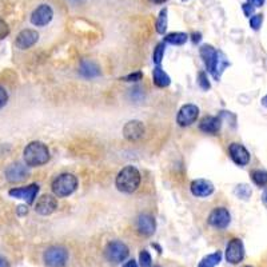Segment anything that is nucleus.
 Listing matches in <instances>:
<instances>
[{
    "label": "nucleus",
    "mask_w": 267,
    "mask_h": 267,
    "mask_svg": "<svg viewBox=\"0 0 267 267\" xmlns=\"http://www.w3.org/2000/svg\"><path fill=\"white\" fill-rule=\"evenodd\" d=\"M235 194L242 199H249L250 195H251V188L247 184H239L235 188Z\"/></svg>",
    "instance_id": "27"
},
{
    "label": "nucleus",
    "mask_w": 267,
    "mask_h": 267,
    "mask_svg": "<svg viewBox=\"0 0 267 267\" xmlns=\"http://www.w3.org/2000/svg\"><path fill=\"white\" fill-rule=\"evenodd\" d=\"M53 193L57 198L70 197L71 194H74L78 188V179L74 174H60L56 176L53 182Z\"/></svg>",
    "instance_id": "4"
},
{
    "label": "nucleus",
    "mask_w": 267,
    "mask_h": 267,
    "mask_svg": "<svg viewBox=\"0 0 267 267\" xmlns=\"http://www.w3.org/2000/svg\"><path fill=\"white\" fill-rule=\"evenodd\" d=\"M43 259L49 267H64L68 259V253L61 246H53L44 253Z\"/></svg>",
    "instance_id": "5"
},
{
    "label": "nucleus",
    "mask_w": 267,
    "mask_h": 267,
    "mask_svg": "<svg viewBox=\"0 0 267 267\" xmlns=\"http://www.w3.org/2000/svg\"><path fill=\"white\" fill-rule=\"evenodd\" d=\"M231 216L224 207H218L211 211L209 215V223L215 228H226L230 224Z\"/></svg>",
    "instance_id": "12"
},
{
    "label": "nucleus",
    "mask_w": 267,
    "mask_h": 267,
    "mask_svg": "<svg viewBox=\"0 0 267 267\" xmlns=\"http://www.w3.org/2000/svg\"><path fill=\"white\" fill-rule=\"evenodd\" d=\"M142 78H143L142 72H135V74L124 76V78H122V80H124V82H138V80H142Z\"/></svg>",
    "instance_id": "32"
},
{
    "label": "nucleus",
    "mask_w": 267,
    "mask_h": 267,
    "mask_svg": "<svg viewBox=\"0 0 267 267\" xmlns=\"http://www.w3.org/2000/svg\"><path fill=\"white\" fill-rule=\"evenodd\" d=\"M123 135L130 142H136L145 135V126L139 120H130L123 127Z\"/></svg>",
    "instance_id": "13"
},
{
    "label": "nucleus",
    "mask_w": 267,
    "mask_h": 267,
    "mask_svg": "<svg viewBox=\"0 0 267 267\" xmlns=\"http://www.w3.org/2000/svg\"><path fill=\"white\" fill-rule=\"evenodd\" d=\"M28 213V209L26 206H19L18 207V214L19 215H26Z\"/></svg>",
    "instance_id": "37"
},
{
    "label": "nucleus",
    "mask_w": 267,
    "mask_h": 267,
    "mask_svg": "<svg viewBox=\"0 0 267 267\" xmlns=\"http://www.w3.org/2000/svg\"><path fill=\"white\" fill-rule=\"evenodd\" d=\"M136 226H138V231L145 235V237H150L155 232V228H157V223H155V219L154 216H151L150 214H142L138 218V222H136Z\"/></svg>",
    "instance_id": "17"
},
{
    "label": "nucleus",
    "mask_w": 267,
    "mask_h": 267,
    "mask_svg": "<svg viewBox=\"0 0 267 267\" xmlns=\"http://www.w3.org/2000/svg\"><path fill=\"white\" fill-rule=\"evenodd\" d=\"M23 157L28 167L43 166L50 160L49 147L42 142H31L24 149Z\"/></svg>",
    "instance_id": "2"
},
{
    "label": "nucleus",
    "mask_w": 267,
    "mask_h": 267,
    "mask_svg": "<svg viewBox=\"0 0 267 267\" xmlns=\"http://www.w3.org/2000/svg\"><path fill=\"white\" fill-rule=\"evenodd\" d=\"M153 267H160V266H153Z\"/></svg>",
    "instance_id": "43"
},
{
    "label": "nucleus",
    "mask_w": 267,
    "mask_h": 267,
    "mask_svg": "<svg viewBox=\"0 0 267 267\" xmlns=\"http://www.w3.org/2000/svg\"><path fill=\"white\" fill-rule=\"evenodd\" d=\"M187 34H184V32H172V34H168V35L164 38V42H166V43L174 44V46H182V44L187 42Z\"/></svg>",
    "instance_id": "22"
},
{
    "label": "nucleus",
    "mask_w": 267,
    "mask_h": 267,
    "mask_svg": "<svg viewBox=\"0 0 267 267\" xmlns=\"http://www.w3.org/2000/svg\"><path fill=\"white\" fill-rule=\"evenodd\" d=\"M9 34V27L8 24L3 20V19L0 18V40L5 39Z\"/></svg>",
    "instance_id": "31"
},
{
    "label": "nucleus",
    "mask_w": 267,
    "mask_h": 267,
    "mask_svg": "<svg viewBox=\"0 0 267 267\" xmlns=\"http://www.w3.org/2000/svg\"><path fill=\"white\" fill-rule=\"evenodd\" d=\"M228 153L234 163H237L238 166H246L250 162V153L246 150L245 146L239 143H231L228 147Z\"/></svg>",
    "instance_id": "15"
},
{
    "label": "nucleus",
    "mask_w": 267,
    "mask_h": 267,
    "mask_svg": "<svg viewBox=\"0 0 267 267\" xmlns=\"http://www.w3.org/2000/svg\"><path fill=\"white\" fill-rule=\"evenodd\" d=\"M106 258L112 263H120L128 257V247L123 242H109L105 251Z\"/></svg>",
    "instance_id": "6"
},
{
    "label": "nucleus",
    "mask_w": 267,
    "mask_h": 267,
    "mask_svg": "<svg viewBox=\"0 0 267 267\" xmlns=\"http://www.w3.org/2000/svg\"><path fill=\"white\" fill-rule=\"evenodd\" d=\"M198 84H199V87H201L202 90H205V91L210 90L211 86L209 79H207L206 72H199V74H198Z\"/></svg>",
    "instance_id": "28"
},
{
    "label": "nucleus",
    "mask_w": 267,
    "mask_h": 267,
    "mask_svg": "<svg viewBox=\"0 0 267 267\" xmlns=\"http://www.w3.org/2000/svg\"><path fill=\"white\" fill-rule=\"evenodd\" d=\"M164 49H166V46H164V43H159L158 46H157V49H155V51H154L153 59H154V63H155L157 66H159V64L162 63L163 55H164Z\"/></svg>",
    "instance_id": "26"
},
{
    "label": "nucleus",
    "mask_w": 267,
    "mask_h": 267,
    "mask_svg": "<svg viewBox=\"0 0 267 267\" xmlns=\"http://www.w3.org/2000/svg\"><path fill=\"white\" fill-rule=\"evenodd\" d=\"M153 78H154V83H155V86L159 88L168 87L171 83L170 76H168V75H167L159 66H157L155 68H154Z\"/></svg>",
    "instance_id": "21"
},
{
    "label": "nucleus",
    "mask_w": 267,
    "mask_h": 267,
    "mask_svg": "<svg viewBox=\"0 0 267 267\" xmlns=\"http://www.w3.org/2000/svg\"><path fill=\"white\" fill-rule=\"evenodd\" d=\"M39 193V186L38 184H30L27 187H19L9 190V195L16 199H24L28 205H32L35 201L36 195Z\"/></svg>",
    "instance_id": "11"
},
{
    "label": "nucleus",
    "mask_w": 267,
    "mask_h": 267,
    "mask_svg": "<svg viewBox=\"0 0 267 267\" xmlns=\"http://www.w3.org/2000/svg\"><path fill=\"white\" fill-rule=\"evenodd\" d=\"M220 259H222V254H220L219 251H216L214 254L207 255V257L202 259L198 267H215L220 262Z\"/></svg>",
    "instance_id": "23"
},
{
    "label": "nucleus",
    "mask_w": 267,
    "mask_h": 267,
    "mask_svg": "<svg viewBox=\"0 0 267 267\" xmlns=\"http://www.w3.org/2000/svg\"><path fill=\"white\" fill-rule=\"evenodd\" d=\"M7 101H8V94H7V91H5L4 88L0 86V108L4 107Z\"/></svg>",
    "instance_id": "33"
},
{
    "label": "nucleus",
    "mask_w": 267,
    "mask_h": 267,
    "mask_svg": "<svg viewBox=\"0 0 267 267\" xmlns=\"http://www.w3.org/2000/svg\"><path fill=\"white\" fill-rule=\"evenodd\" d=\"M251 179L258 186H267V172L262 170H254L251 172Z\"/></svg>",
    "instance_id": "24"
},
{
    "label": "nucleus",
    "mask_w": 267,
    "mask_h": 267,
    "mask_svg": "<svg viewBox=\"0 0 267 267\" xmlns=\"http://www.w3.org/2000/svg\"><path fill=\"white\" fill-rule=\"evenodd\" d=\"M183 1H187V0H183Z\"/></svg>",
    "instance_id": "44"
},
{
    "label": "nucleus",
    "mask_w": 267,
    "mask_h": 267,
    "mask_svg": "<svg viewBox=\"0 0 267 267\" xmlns=\"http://www.w3.org/2000/svg\"><path fill=\"white\" fill-rule=\"evenodd\" d=\"M167 30V9H162L159 13L158 20H157V31L158 34H164Z\"/></svg>",
    "instance_id": "25"
},
{
    "label": "nucleus",
    "mask_w": 267,
    "mask_h": 267,
    "mask_svg": "<svg viewBox=\"0 0 267 267\" xmlns=\"http://www.w3.org/2000/svg\"><path fill=\"white\" fill-rule=\"evenodd\" d=\"M53 11L49 4H42L31 15V23L36 27H43L53 20Z\"/></svg>",
    "instance_id": "10"
},
{
    "label": "nucleus",
    "mask_w": 267,
    "mask_h": 267,
    "mask_svg": "<svg viewBox=\"0 0 267 267\" xmlns=\"http://www.w3.org/2000/svg\"><path fill=\"white\" fill-rule=\"evenodd\" d=\"M151 3H155V4H162V3H164L166 0H150Z\"/></svg>",
    "instance_id": "41"
},
{
    "label": "nucleus",
    "mask_w": 267,
    "mask_h": 267,
    "mask_svg": "<svg viewBox=\"0 0 267 267\" xmlns=\"http://www.w3.org/2000/svg\"><path fill=\"white\" fill-rule=\"evenodd\" d=\"M140 174L134 166H126L116 176V187L119 191L131 194L139 187Z\"/></svg>",
    "instance_id": "3"
},
{
    "label": "nucleus",
    "mask_w": 267,
    "mask_h": 267,
    "mask_svg": "<svg viewBox=\"0 0 267 267\" xmlns=\"http://www.w3.org/2000/svg\"><path fill=\"white\" fill-rule=\"evenodd\" d=\"M263 16L262 15H254L253 18L250 19V26L253 30H259L261 28V24H262Z\"/></svg>",
    "instance_id": "30"
},
{
    "label": "nucleus",
    "mask_w": 267,
    "mask_h": 267,
    "mask_svg": "<svg viewBox=\"0 0 267 267\" xmlns=\"http://www.w3.org/2000/svg\"><path fill=\"white\" fill-rule=\"evenodd\" d=\"M191 193L195 197L205 198L209 197L214 193V184L210 180L206 179H197L191 183Z\"/></svg>",
    "instance_id": "18"
},
{
    "label": "nucleus",
    "mask_w": 267,
    "mask_h": 267,
    "mask_svg": "<svg viewBox=\"0 0 267 267\" xmlns=\"http://www.w3.org/2000/svg\"><path fill=\"white\" fill-rule=\"evenodd\" d=\"M262 105L265 106V107H267V95L262 99Z\"/></svg>",
    "instance_id": "42"
},
{
    "label": "nucleus",
    "mask_w": 267,
    "mask_h": 267,
    "mask_svg": "<svg viewBox=\"0 0 267 267\" xmlns=\"http://www.w3.org/2000/svg\"><path fill=\"white\" fill-rule=\"evenodd\" d=\"M220 126H222L220 118H216V116H206V118L202 119L201 124H199V130L205 132V134L214 135V134H216V132L220 130Z\"/></svg>",
    "instance_id": "19"
},
{
    "label": "nucleus",
    "mask_w": 267,
    "mask_h": 267,
    "mask_svg": "<svg viewBox=\"0 0 267 267\" xmlns=\"http://www.w3.org/2000/svg\"><path fill=\"white\" fill-rule=\"evenodd\" d=\"M199 116V108L195 105H184L178 112L176 116V122L182 127H187L191 126Z\"/></svg>",
    "instance_id": "9"
},
{
    "label": "nucleus",
    "mask_w": 267,
    "mask_h": 267,
    "mask_svg": "<svg viewBox=\"0 0 267 267\" xmlns=\"http://www.w3.org/2000/svg\"><path fill=\"white\" fill-rule=\"evenodd\" d=\"M30 176V170L27 164H23L20 162L12 163L11 166L7 167L5 170V178L11 183H19L26 180Z\"/></svg>",
    "instance_id": "7"
},
{
    "label": "nucleus",
    "mask_w": 267,
    "mask_h": 267,
    "mask_svg": "<svg viewBox=\"0 0 267 267\" xmlns=\"http://www.w3.org/2000/svg\"><path fill=\"white\" fill-rule=\"evenodd\" d=\"M249 3L253 5V7H262L265 0H249Z\"/></svg>",
    "instance_id": "35"
},
{
    "label": "nucleus",
    "mask_w": 267,
    "mask_h": 267,
    "mask_svg": "<svg viewBox=\"0 0 267 267\" xmlns=\"http://www.w3.org/2000/svg\"><path fill=\"white\" fill-rule=\"evenodd\" d=\"M0 267H9L8 259L4 258V257H1V255H0Z\"/></svg>",
    "instance_id": "36"
},
{
    "label": "nucleus",
    "mask_w": 267,
    "mask_h": 267,
    "mask_svg": "<svg viewBox=\"0 0 267 267\" xmlns=\"http://www.w3.org/2000/svg\"><path fill=\"white\" fill-rule=\"evenodd\" d=\"M201 57L206 64V68L211 75L214 76L215 79H219L220 75L224 71V68L228 66V60L226 55L222 51L215 50L210 44H205L202 46L199 50Z\"/></svg>",
    "instance_id": "1"
},
{
    "label": "nucleus",
    "mask_w": 267,
    "mask_h": 267,
    "mask_svg": "<svg viewBox=\"0 0 267 267\" xmlns=\"http://www.w3.org/2000/svg\"><path fill=\"white\" fill-rule=\"evenodd\" d=\"M243 258H245V246L241 239L234 238L228 242L227 249H226V259L231 265H237V263L242 262Z\"/></svg>",
    "instance_id": "8"
},
{
    "label": "nucleus",
    "mask_w": 267,
    "mask_h": 267,
    "mask_svg": "<svg viewBox=\"0 0 267 267\" xmlns=\"http://www.w3.org/2000/svg\"><path fill=\"white\" fill-rule=\"evenodd\" d=\"M80 75H83L84 78H95L98 75L101 74L99 71V67L91 60H83L80 63L79 67Z\"/></svg>",
    "instance_id": "20"
},
{
    "label": "nucleus",
    "mask_w": 267,
    "mask_h": 267,
    "mask_svg": "<svg viewBox=\"0 0 267 267\" xmlns=\"http://www.w3.org/2000/svg\"><path fill=\"white\" fill-rule=\"evenodd\" d=\"M39 39V34L35 30H23L20 31L15 40V46L20 50H27L32 47Z\"/></svg>",
    "instance_id": "14"
},
{
    "label": "nucleus",
    "mask_w": 267,
    "mask_h": 267,
    "mask_svg": "<svg viewBox=\"0 0 267 267\" xmlns=\"http://www.w3.org/2000/svg\"><path fill=\"white\" fill-rule=\"evenodd\" d=\"M243 11H245L246 16H250L251 13H253V11H254V8H253V5L250 4H243Z\"/></svg>",
    "instance_id": "34"
},
{
    "label": "nucleus",
    "mask_w": 267,
    "mask_h": 267,
    "mask_svg": "<svg viewBox=\"0 0 267 267\" xmlns=\"http://www.w3.org/2000/svg\"><path fill=\"white\" fill-rule=\"evenodd\" d=\"M246 267H250V266H246Z\"/></svg>",
    "instance_id": "45"
},
{
    "label": "nucleus",
    "mask_w": 267,
    "mask_h": 267,
    "mask_svg": "<svg viewBox=\"0 0 267 267\" xmlns=\"http://www.w3.org/2000/svg\"><path fill=\"white\" fill-rule=\"evenodd\" d=\"M262 202L267 206V188L263 191V194H262Z\"/></svg>",
    "instance_id": "40"
},
{
    "label": "nucleus",
    "mask_w": 267,
    "mask_h": 267,
    "mask_svg": "<svg viewBox=\"0 0 267 267\" xmlns=\"http://www.w3.org/2000/svg\"><path fill=\"white\" fill-rule=\"evenodd\" d=\"M139 263L142 267H150L151 266V255L147 250H143L139 254Z\"/></svg>",
    "instance_id": "29"
},
{
    "label": "nucleus",
    "mask_w": 267,
    "mask_h": 267,
    "mask_svg": "<svg viewBox=\"0 0 267 267\" xmlns=\"http://www.w3.org/2000/svg\"><path fill=\"white\" fill-rule=\"evenodd\" d=\"M123 267H139V266L136 265V262L134 259H131V261H128L127 263H124V266Z\"/></svg>",
    "instance_id": "38"
},
{
    "label": "nucleus",
    "mask_w": 267,
    "mask_h": 267,
    "mask_svg": "<svg viewBox=\"0 0 267 267\" xmlns=\"http://www.w3.org/2000/svg\"><path fill=\"white\" fill-rule=\"evenodd\" d=\"M201 34H194L193 35V42L194 43H199V42H201Z\"/></svg>",
    "instance_id": "39"
},
{
    "label": "nucleus",
    "mask_w": 267,
    "mask_h": 267,
    "mask_svg": "<svg viewBox=\"0 0 267 267\" xmlns=\"http://www.w3.org/2000/svg\"><path fill=\"white\" fill-rule=\"evenodd\" d=\"M57 209V202L53 195L46 194L43 197L39 198V201L36 202L35 211L40 215H50Z\"/></svg>",
    "instance_id": "16"
}]
</instances>
